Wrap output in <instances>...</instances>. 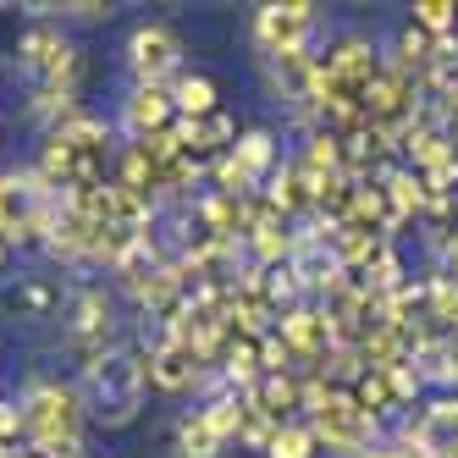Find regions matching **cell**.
<instances>
[{
  "instance_id": "obj_1",
  "label": "cell",
  "mask_w": 458,
  "mask_h": 458,
  "mask_svg": "<svg viewBox=\"0 0 458 458\" xmlns=\"http://www.w3.org/2000/svg\"><path fill=\"white\" fill-rule=\"evenodd\" d=\"M78 398L83 414L106 431H122L144 414V392H149V353L144 348H111L100 365L78 370Z\"/></svg>"
},
{
  "instance_id": "obj_2",
  "label": "cell",
  "mask_w": 458,
  "mask_h": 458,
  "mask_svg": "<svg viewBox=\"0 0 458 458\" xmlns=\"http://www.w3.org/2000/svg\"><path fill=\"white\" fill-rule=\"evenodd\" d=\"M22 425H28V447H39L50 458H78L83 453V398L72 381H28L22 386Z\"/></svg>"
},
{
  "instance_id": "obj_3",
  "label": "cell",
  "mask_w": 458,
  "mask_h": 458,
  "mask_svg": "<svg viewBox=\"0 0 458 458\" xmlns=\"http://www.w3.org/2000/svg\"><path fill=\"white\" fill-rule=\"evenodd\" d=\"M55 226V188L34 172H0V243L6 249H45Z\"/></svg>"
},
{
  "instance_id": "obj_4",
  "label": "cell",
  "mask_w": 458,
  "mask_h": 458,
  "mask_svg": "<svg viewBox=\"0 0 458 458\" xmlns=\"http://www.w3.org/2000/svg\"><path fill=\"white\" fill-rule=\"evenodd\" d=\"M122 348L116 343V304H111V293L106 287H72V299H67V353H72V365L89 370V365H100V359Z\"/></svg>"
},
{
  "instance_id": "obj_5",
  "label": "cell",
  "mask_w": 458,
  "mask_h": 458,
  "mask_svg": "<svg viewBox=\"0 0 458 458\" xmlns=\"http://www.w3.org/2000/svg\"><path fill=\"white\" fill-rule=\"evenodd\" d=\"M276 166H282L276 133H266V127H249V133H238V144L226 149L221 160H210V182H216V193L249 199V193L266 188V177H271Z\"/></svg>"
},
{
  "instance_id": "obj_6",
  "label": "cell",
  "mask_w": 458,
  "mask_h": 458,
  "mask_svg": "<svg viewBox=\"0 0 458 458\" xmlns=\"http://www.w3.org/2000/svg\"><path fill=\"white\" fill-rule=\"evenodd\" d=\"M17 61L34 83H61V89H78L83 78V55L78 45L67 39L61 22H28L22 39H17Z\"/></svg>"
},
{
  "instance_id": "obj_7",
  "label": "cell",
  "mask_w": 458,
  "mask_h": 458,
  "mask_svg": "<svg viewBox=\"0 0 458 458\" xmlns=\"http://www.w3.org/2000/svg\"><path fill=\"white\" fill-rule=\"evenodd\" d=\"M310 420V431L326 453H337V458H359V453H370L376 437H381V425L370 414H359L348 392H326V398L304 414Z\"/></svg>"
},
{
  "instance_id": "obj_8",
  "label": "cell",
  "mask_w": 458,
  "mask_h": 458,
  "mask_svg": "<svg viewBox=\"0 0 458 458\" xmlns=\"http://www.w3.org/2000/svg\"><path fill=\"white\" fill-rule=\"evenodd\" d=\"M254 45L266 50V61L282 55H310L315 45V6L310 0H271L254 12Z\"/></svg>"
},
{
  "instance_id": "obj_9",
  "label": "cell",
  "mask_w": 458,
  "mask_h": 458,
  "mask_svg": "<svg viewBox=\"0 0 458 458\" xmlns=\"http://www.w3.org/2000/svg\"><path fill=\"white\" fill-rule=\"evenodd\" d=\"M127 67L133 83H172L182 72V39L172 22H139L127 34Z\"/></svg>"
},
{
  "instance_id": "obj_10",
  "label": "cell",
  "mask_w": 458,
  "mask_h": 458,
  "mask_svg": "<svg viewBox=\"0 0 458 458\" xmlns=\"http://www.w3.org/2000/svg\"><path fill=\"white\" fill-rule=\"evenodd\" d=\"M144 353H149V386L172 392V398H177V392H199V381L210 376V359L193 348L188 337H155Z\"/></svg>"
},
{
  "instance_id": "obj_11",
  "label": "cell",
  "mask_w": 458,
  "mask_h": 458,
  "mask_svg": "<svg viewBox=\"0 0 458 458\" xmlns=\"http://www.w3.org/2000/svg\"><path fill=\"white\" fill-rule=\"evenodd\" d=\"M177 122V106H172V83H133L122 100V127L127 139H144V133H160V127Z\"/></svg>"
},
{
  "instance_id": "obj_12",
  "label": "cell",
  "mask_w": 458,
  "mask_h": 458,
  "mask_svg": "<svg viewBox=\"0 0 458 458\" xmlns=\"http://www.w3.org/2000/svg\"><path fill=\"white\" fill-rule=\"evenodd\" d=\"M254 409L266 414L271 425H287V420H304V376L299 370H282V376H259L249 386Z\"/></svg>"
},
{
  "instance_id": "obj_13",
  "label": "cell",
  "mask_w": 458,
  "mask_h": 458,
  "mask_svg": "<svg viewBox=\"0 0 458 458\" xmlns=\"http://www.w3.org/2000/svg\"><path fill=\"white\" fill-rule=\"evenodd\" d=\"M271 199V210L276 216H287V221H310V210H315V182H310V172L299 166V160H282V166L266 177V188H259Z\"/></svg>"
},
{
  "instance_id": "obj_14",
  "label": "cell",
  "mask_w": 458,
  "mask_h": 458,
  "mask_svg": "<svg viewBox=\"0 0 458 458\" xmlns=\"http://www.w3.org/2000/svg\"><path fill=\"white\" fill-rule=\"evenodd\" d=\"M177 144L193 155V160H221L226 149L238 144V122L226 116V111H210V116H199V122H177Z\"/></svg>"
},
{
  "instance_id": "obj_15",
  "label": "cell",
  "mask_w": 458,
  "mask_h": 458,
  "mask_svg": "<svg viewBox=\"0 0 458 458\" xmlns=\"http://www.w3.org/2000/svg\"><path fill=\"white\" fill-rule=\"evenodd\" d=\"M376 182H381L386 210H392V221H398V226H409L414 216H425V177L420 172H409V166H381Z\"/></svg>"
},
{
  "instance_id": "obj_16",
  "label": "cell",
  "mask_w": 458,
  "mask_h": 458,
  "mask_svg": "<svg viewBox=\"0 0 458 458\" xmlns=\"http://www.w3.org/2000/svg\"><path fill=\"white\" fill-rule=\"evenodd\" d=\"M172 442H177V458H221L226 447H233V442H226L216 425L205 420V409H188V414L172 425Z\"/></svg>"
},
{
  "instance_id": "obj_17",
  "label": "cell",
  "mask_w": 458,
  "mask_h": 458,
  "mask_svg": "<svg viewBox=\"0 0 458 458\" xmlns=\"http://www.w3.org/2000/svg\"><path fill=\"white\" fill-rule=\"evenodd\" d=\"M299 166L310 172V182H326V177H348L343 172V139L332 133V127H310V139H304V149L293 155Z\"/></svg>"
},
{
  "instance_id": "obj_18",
  "label": "cell",
  "mask_w": 458,
  "mask_h": 458,
  "mask_svg": "<svg viewBox=\"0 0 458 458\" xmlns=\"http://www.w3.org/2000/svg\"><path fill=\"white\" fill-rule=\"evenodd\" d=\"M343 392L353 398V409H359V414H370L376 425H381L386 414H398V398H392V381H386V370H359V376H353Z\"/></svg>"
},
{
  "instance_id": "obj_19",
  "label": "cell",
  "mask_w": 458,
  "mask_h": 458,
  "mask_svg": "<svg viewBox=\"0 0 458 458\" xmlns=\"http://www.w3.org/2000/svg\"><path fill=\"white\" fill-rule=\"evenodd\" d=\"M172 106H177V122H199V116L221 111L216 83H210L205 72H177V78H172Z\"/></svg>"
},
{
  "instance_id": "obj_20",
  "label": "cell",
  "mask_w": 458,
  "mask_h": 458,
  "mask_svg": "<svg viewBox=\"0 0 458 458\" xmlns=\"http://www.w3.org/2000/svg\"><path fill=\"white\" fill-rule=\"evenodd\" d=\"M315 453H320V442H315V431H310V420L276 425L271 442H266V458H315Z\"/></svg>"
},
{
  "instance_id": "obj_21",
  "label": "cell",
  "mask_w": 458,
  "mask_h": 458,
  "mask_svg": "<svg viewBox=\"0 0 458 458\" xmlns=\"http://www.w3.org/2000/svg\"><path fill=\"white\" fill-rule=\"evenodd\" d=\"M409 28H420L425 39H453V28H458V6H453V0H414Z\"/></svg>"
},
{
  "instance_id": "obj_22",
  "label": "cell",
  "mask_w": 458,
  "mask_h": 458,
  "mask_svg": "<svg viewBox=\"0 0 458 458\" xmlns=\"http://www.w3.org/2000/svg\"><path fill=\"white\" fill-rule=\"evenodd\" d=\"M12 304H17L28 320H50V315L61 310V287L45 282V276H34V282H22V287L12 293Z\"/></svg>"
},
{
  "instance_id": "obj_23",
  "label": "cell",
  "mask_w": 458,
  "mask_h": 458,
  "mask_svg": "<svg viewBox=\"0 0 458 458\" xmlns=\"http://www.w3.org/2000/svg\"><path fill=\"white\" fill-rule=\"evenodd\" d=\"M386 381H392V398H398V409H409V403L420 398V386H425V376H420L414 359H403V365H386Z\"/></svg>"
},
{
  "instance_id": "obj_24",
  "label": "cell",
  "mask_w": 458,
  "mask_h": 458,
  "mask_svg": "<svg viewBox=\"0 0 458 458\" xmlns=\"http://www.w3.org/2000/svg\"><path fill=\"white\" fill-rule=\"evenodd\" d=\"M0 447H28V425H22V403L0 398Z\"/></svg>"
},
{
  "instance_id": "obj_25",
  "label": "cell",
  "mask_w": 458,
  "mask_h": 458,
  "mask_svg": "<svg viewBox=\"0 0 458 458\" xmlns=\"http://www.w3.org/2000/svg\"><path fill=\"white\" fill-rule=\"evenodd\" d=\"M442 276H453V282H458V238H447V243H442Z\"/></svg>"
},
{
  "instance_id": "obj_26",
  "label": "cell",
  "mask_w": 458,
  "mask_h": 458,
  "mask_svg": "<svg viewBox=\"0 0 458 458\" xmlns=\"http://www.w3.org/2000/svg\"><path fill=\"white\" fill-rule=\"evenodd\" d=\"M392 458H437V453H425V447H403V442H392Z\"/></svg>"
},
{
  "instance_id": "obj_27",
  "label": "cell",
  "mask_w": 458,
  "mask_h": 458,
  "mask_svg": "<svg viewBox=\"0 0 458 458\" xmlns=\"http://www.w3.org/2000/svg\"><path fill=\"white\" fill-rule=\"evenodd\" d=\"M442 127H447V144H453V149H458V111H453V116H447V122H442Z\"/></svg>"
},
{
  "instance_id": "obj_28",
  "label": "cell",
  "mask_w": 458,
  "mask_h": 458,
  "mask_svg": "<svg viewBox=\"0 0 458 458\" xmlns=\"http://www.w3.org/2000/svg\"><path fill=\"white\" fill-rule=\"evenodd\" d=\"M359 458H392V442H376L370 453H359Z\"/></svg>"
},
{
  "instance_id": "obj_29",
  "label": "cell",
  "mask_w": 458,
  "mask_h": 458,
  "mask_svg": "<svg viewBox=\"0 0 458 458\" xmlns=\"http://www.w3.org/2000/svg\"><path fill=\"white\" fill-rule=\"evenodd\" d=\"M12 458H50V453H39V447H17Z\"/></svg>"
},
{
  "instance_id": "obj_30",
  "label": "cell",
  "mask_w": 458,
  "mask_h": 458,
  "mask_svg": "<svg viewBox=\"0 0 458 458\" xmlns=\"http://www.w3.org/2000/svg\"><path fill=\"white\" fill-rule=\"evenodd\" d=\"M442 458H458V442H453V447H447V453H442Z\"/></svg>"
},
{
  "instance_id": "obj_31",
  "label": "cell",
  "mask_w": 458,
  "mask_h": 458,
  "mask_svg": "<svg viewBox=\"0 0 458 458\" xmlns=\"http://www.w3.org/2000/svg\"><path fill=\"white\" fill-rule=\"evenodd\" d=\"M453 83H458V55H453Z\"/></svg>"
},
{
  "instance_id": "obj_32",
  "label": "cell",
  "mask_w": 458,
  "mask_h": 458,
  "mask_svg": "<svg viewBox=\"0 0 458 458\" xmlns=\"http://www.w3.org/2000/svg\"><path fill=\"white\" fill-rule=\"evenodd\" d=\"M0 266H6V243H0Z\"/></svg>"
},
{
  "instance_id": "obj_33",
  "label": "cell",
  "mask_w": 458,
  "mask_h": 458,
  "mask_svg": "<svg viewBox=\"0 0 458 458\" xmlns=\"http://www.w3.org/2000/svg\"><path fill=\"white\" fill-rule=\"evenodd\" d=\"M78 458H94V453H78Z\"/></svg>"
}]
</instances>
